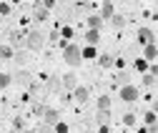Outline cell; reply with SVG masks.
Here are the masks:
<instances>
[{"label":"cell","mask_w":158,"mask_h":133,"mask_svg":"<svg viewBox=\"0 0 158 133\" xmlns=\"http://www.w3.org/2000/svg\"><path fill=\"white\" fill-rule=\"evenodd\" d=\"M43 45H45V33H43V30L33 28V30L25 33V48H28V50H40Z\"/></svg>","instance_id":"2"},{"label":"cell","mask_w":158,"mask_h":133,"mask_svg":"<svg viewBox=\"0 0 158 133\" xmlns=\"http://www.w3.org/2000/svg\"><path fill=\"white\" fill-rule=\"evenodd\" d=\"M133 68H135L138 73H148V68H151V65H148V60H146V58H135Z\"/></svg>","instance_id":"21"},{"label":"cell","mask_w":158,"mask_h":133,"mask_svg":"<svg viewBox=\"0 0 158 133\" xmlns=\"http://www.w3.org/2000/svg\"><path fill=\"white\" fill-rule=\"evenodd\" d=\"M75 85H78V75L75 73H65L63 78H60V88L63 90H73Z\"/></svg>","instance_id":"6"},{"label":"cell","mask_w":158,"mask_h":133,"mask_svg":"<svg viewBox=\"0 0 158 133\" xmlns=\"http://www.w3.org/2000/svg\"><path fill=\"white\" fill-rule=\"evenodd\" d=\"M153 40H156V33H153V28H141V30H138V43H141V45L153 43Z\"/></svg>","instance_id":"9"},{"label":"cell","mask_w":158,"mask_h":133,"mask_svg":"<svg viewBox=\"0 0 158 133\" xmlns=\"http://www.w3.org/2000/svg\"><path fill=\"white\" fill-rule=\"evenodd\" d=\"M35 133H53V126H48V123H40L35 128Z\"/></svg>","instance_id":"30"},{"label":"cell","mask_w":158,"mask_h":133,"mask_svg":"<svg viewBox=\"0 0 158 133\" xmlns=\"http://www.w3.org/2000/svg\"><path fill=\"white\" fill-rule=\"evenodd\" d=\"M138 98H141V90H138L135 85H131V83L121 85V101H126V103H135Z\"/></svg>","instance_id":"3"},{"label":"cell","mask_w":158,"mask_h":133,"mask_svg":"<svg viewBox=\"0 0 158 133\" xmlns=\"http://www.w3.org/2000/svg\"><path fill=\"white\" fill-rule=\"evenodd\" d=\"M13 128H15V133H18V131H23V128H25L23 118H15V121H13Z\"/></svg>","instance_id":"32"},{"label":"cell","mask_w":158,"mask_h":133,"mask_svg":"<svg viewBox=\"0 0 158 133\" xmlns=\"http://www.w3.org/2000/svg\"><path fill=\"white\" fill-rule=\"evenodd\" d=\"M98 133H110V131H108V126H101V128H98Z\"/></svg>","instance_id":"36"},{"label":"cell","mask_w":158,"mask_h":133,"mask_svg":"<svg viewBox=\"0 0 158 133\" xmlns=\"http://www.w3.org/2000/svg\"><path fill=\"white\" fill-rule=\"evenodd\" d=\"M0 15H3V18H5V15H10V5H8V3H3V0H0Z\"/></svg>","instance_id":"31"},{"label":"cell","mask_w":158,"mask_h":133,"mask_svg":"<svg viewBox=\"0 0 158 133\" xmlns=\"http://www.w3.org/2000/svg\"><path fill=\"white\" fill-rule=\"evenodd\" d=\"M13 83V75L10 73H0V88H8Z\"/></svg>","instance_id":"26"},{"label":"cell","mask_w":158,"mask_h":133,"mask_svg":"<svg viewBox=\"0 0 158 133\" xmlns=\"http://www.w3.org/2000/svg\"><path fill=\"white\" fill-rule=\"evenodd\" d=\"M55 3H58V5H60V3H68V0H55Z\"/></svg>","instance_id":"39"},{"label":"cell","mask_w":158,"mask_h":133,"mask_svg":"<svg viewBox=\"0 0 158 133\" xmlns=\"http://www.w3.org/2000/svg\"><path fill=\"white\" fill-rule=\"evenodd\" d=\"M23 133H35V131H30V128H23Z\"/></svg>","instance_id":"38"},{"label":"cell","mask_w":158,"mask_h":133,"mask_svg":"<svg viewBox=\"0 0 158 133\" xmlns=\"http://www.w3.org/2000/svg\"><path fill=\"white\" fill-rule=\"evenodd\" d=\"M143 58H146L148 63H153V60L158 58V48H156V43H146V45H143Z\"/></svg>","instance_id":"11"},{"label":"cell","mask_w":158,"mask_h":133,"mask_svg":"<svg viewBox=\"0 0 158 133\" xmlns=\"http://www.w3.org/2000/svg\"><path fill=\"white\" fill-rule=\"evenodd\" d=\"M113 13H115V10H113V3H110V0H106V3H103V8H101V13H98V15H101L103 20H108V18H110Z\"/></svg>","instance_id":"18"},{"label":"cell","mask_w":158,"mask_h":133,"mask_svg":"<svg viewBox=\"0 0 158 133\" xmlns=\"http://www.w3.org/2000/svg\"><path fill=\"white\" fill-rule=\"evenodd\" d=\"M95 60H98V65H101V68H113V55H110V53H101Z\"/></svg>","instance_id":"15"},{"label":"cell","mask_w":158,"mask_h":133,"mask_svg":"<svg viewBox=\"0 0 158 133\" xmlns=\"http://www.w3.org/2000/svg\"><path fill=\"white\" fill-rule=\"evenodd\" d=\"M138 133H151V131H148L146 126H141V128H138Z\"/></svg>","instance_id":"37"},{"label":"cell","mask_w":158,"mask_h":133,"mask_svg":"<svg viewBox=\"0 0 158 133\" xmlns=\"http://www.w3.org/2000/svg\"><path fill=\"white\" fill-rule=\"evenodd\" d=\"M98 110H110V96H98Z\"/></svg>","instance_id":"20"},{"label":"cell","mask_w":158,"mask_h":133,"mask_svg":"<svg viewBox=\"0 0 158 133\" xmlns=\"http://www.w3.org/2000/svg\"><path fill=\"white\" fill-rule=\"evenodd\" d=\"M83 43H85V45H98V43H101V30L88 28V33L83 35Z\"/></svg>","instance_id":"10"},{"label":"cell","mask_w":158,"mask_h":133,"mask_svg":"<svg viewBox=\"0 0 158 133\" xmlns=\"http://www.w3.org/2000/svg\"><path fill=\"white\" fill-rule=\"evenodd\" d=\"M73 98H75L78 103H88V98H90V90H88L85 85H75V88H73Z\"/></svg>","instance_id":"5"},{"label":"cell","mask_w":158,"mask_h":133,"mask_svg":"<svg viewBox=\"0 0 158 133\" xmlns=\"http://www.w3.org/2000/svg\"><path fill=\"white\" fill-rule=\"evenodd\" d=\"M40 121H43V123H48V126H55L58 121H60V113H58L55 108H45V113L40 116Z\"/></svg>","instance_id":"4"},{"label":"cell","mask_w":158,"mask_h":133,"mask_svg":"<svg viewBox=\"0 0 158 133\" xmlns=\"http://www.w3.org/2000/svg\"><path fill=\"white\" fill-rule=\"evenodd\" d=\"M45 108H48V106H40V103H38V106L33 108V113H35V116H38V118H40V116H43V113H45Z\"/></svg>","instance_id":"33"},{"label":"cell","mask_w":158,"mask_h":133,"mask_svg":"<svg viewBox=\"0 0 158 133\" xmlns=\"http://www.w3.org/2000/svg\"><path fill=\"white\" fill-rule=\"evenodd\" d=\"M58 88H60V78H58V75H53V78H48V85H45V90L55 93Z\"/></svg>","instance_id":"22"},{"label":"cell","mask_w":158,"mask_h":133,"mask_svg":"<svg viewBox=\"0 0 158 133\" xmlns=\"http://www.w3.org/2000/svg\"><path fill=\"white\" fill-rule=\"evenodd\" d=\"M85 20H88V28H93V30H103V25H106V20L98 13H90V15H85Z\"/></svg>","instance_id":"7"},{"label":"cell","mask_w":158,"mask_h":133,"mask_svg":"<svg viewBox=\"0 0 158 133\" xmlns=\"http://www.w3.org/2000/svg\"><path fill=\"white\" fill-rule=\"evenodd\" d=\"M135 121H138V118H135V113H126V116H123V126H128V128L135 126Z\"/></svg>","instance_id":"27"},{"label":"cell","mask_w":158,"mask_h":133,"mask_svg":"<svg viewBox=\"0 0 158 133\" xmlns=\"http://www.w3.org/2000/svg\"><path fill=\"white\" fill-rule=\"evenodd\" d=\"M63 35H65V38H73V28L65 25V28H63Z\"/></svg>","instance_id":"35"},{"label":"cell","mask_w":158,"mask_h":133,"mask_svg":"<svg viewBox=\"0 0 158 133\" xmlns=\"http://www.w3.org/2000/svg\"><path fill=\"white\" fill-rule=\"evenodd\" d=\"M108 20H110V25H113L115 30H123V28H126V18H123V15H118V13H113Z\"/></svg>","instance_id":"14"},{"label":"cell","mask_w":158,"mask_h":133,"mask_svg":"<svg viewBox=\"0 0 158 133\" xmlns=\"http://www.w3.org/2000/svg\"><path fill=\"white\" fill-rule=\"evenodd\" d=\"M115 83H118V85H126V83H131V73H126V70L121 68V73L115 75Z\"/></svg>","instance_id":"24"},{"label":"cell","mask_w":158,"mask_h":133,"mask_svg":"<svg viewBox=\"0 0 158 133\" xmlns=\"http://www.w3.org/2000/svg\"><path fill=\"white\" fill-rule=\"evenodd\" d=\"M81 55L85 60H95L98 58V50H95V45H85V48H81Z\"/></svg>","instance_id":"16"},{"label":"cell","mask_w":158,"mask_h":133,"mask_svg":"<svg viewBox=\"0 0 158 133\" xmlns=\"http://www.w3.org/2000/svg\"><path fill=\"white\" fill-rule=\"evenodd\" d=\"M63 60H65L70 68H78V65L83 63L81 45H75V43H65V45H63Z\"/></svg>","instance_id":"1"},{"label":"cell","mask_w":158,"mask_h":133,"mask_svg":"<svg viewBox=\"0 0 158 133\" xmlns=\"http://www.w3.org/2000/svg\"><path fill=\"white\" fill-rule=\"evenodd\" d=\"M13 45H8V43H3V45H0V58H3V60H10L13 58Z\"/></svg>","instance_id":"19"},{"label":"cell","mask_w":158,"mask_h":133,"mask_svg":"<svg viewBox=\"0 0 158 133\" xmlns=\"http://www.w3.org/2000/svg\"><path fill=\"white\" fill-rule=\"evenodd\" d=\"M13 60H15V65L25 68V63H28V53H25L23 48H15V50H13Z\"/></svg>","instance_id":"13"},{"label":"cell","mask_w":158,"mask_h":133,"mask_svg":"<svg viewBox=\"0 0 158 133\" xmlns=\"http://www.w3.org/2000/svg\"><path fill=\"white\" fill-rule=\"evenodd\" d=\"M143 121H146L148 126H156V110H148L146 116H143Z\"/></svg>","instance_id":"29"},{"label":"cell","mask_w":158,"mask_h":133,"mask_svg":"<svg viewBox=\"0 0 158 133\" xmlns=\"http://www.w3.org/2000/svg\"><path fill=\"white\" fill-rule=\"evenodd\" d=\"M55 5H58L55 0H43V8H48V10H50V8H55Z\"/></svg>","instance_id":"34"},{"label":"cell","mask_w":158,"mask_h":133,"mask_svg":"<svg viewBox=\"0 0 158 133\" xmlns=\"http://www.w3.org/2000/svg\"><path fill=\"white\" fill-rule=\"evenodd\" d=\"M53 133H68V123H63V121H58V123L53 126Z\"/></svg>","instance_id":"28"},{"label":"cell","mask_w":158,"mask_h":133,"mask_svg":"<svg viewBox=\"0 0 158 133\" xmlns=\"http://www.w3.org/2000/svg\"><path fill=\"white\" fill-rule=\"evenodd\" d=\"M48 13H50V10H48V8H43V3L33 8V18H35V20H45V18H48Z\"/></svg>","instance_id":"17"},{"label":"cell","mask_w":158,"mask_h":133,"mask_svg":"<svg viewBox=\"0 0 158 133\" xmlns=\"http://www.w3.org/2000/svg\"><path fill=\"white\" fill-rule=\"evenodd\" d=\"M141 75H143V85H146V88H153V85H156V73L148 70V73H141Z\"/></svg>","instance_id":"23"},{"label":"cell","mask_w":158,"mask_h":133,"mask_svg":"<svg viewBox=\"0 0 158 133\" xmlns=\"http://www.w3.org/2000/svg\"><path fill=\"white\" fill-rule=\"evenodd\" d=\"M10 43H13V48H25V33L13 30L10 33Z\"/></svg>","instance_id":"12"},{"label":"cell","mask_w":158,"mask_h":133,"mask_svg":"<svg viewBox=\"0 0 158 133\" xmlns=\"http://www.w3.org/2000/svg\"><path fill=\"white\" fill-rule=\"evenodd\" d=\"M95 121L101 123V126H108V121H110V110H98V116H95Z\"/></svg>","instance_id":"25"},{"label":"cell","mask_w":158,"mask_h":133,"mask_svg":"<svg viewBox=\"0 0 158 133\" xmlns=\"http://www.w3.org/2000/svg\"><path fill=\"white\" fill-rule=\"evenodd\" d=\"M13 81H15L18 85H23V88H30V73H28L25 68H20V70L13 75Z\"/></svg>","instance_id":"8"}]
</instances>
